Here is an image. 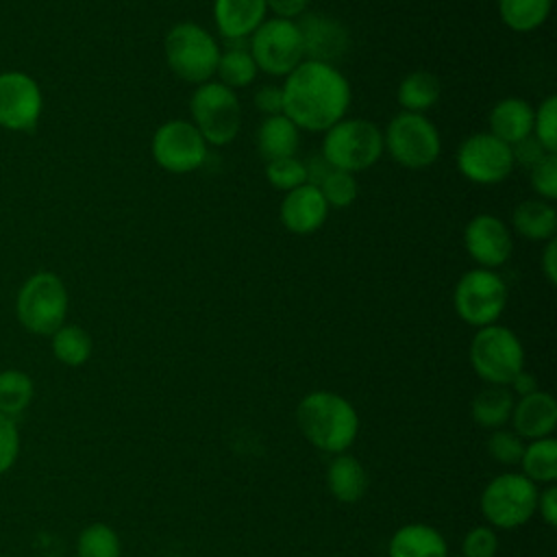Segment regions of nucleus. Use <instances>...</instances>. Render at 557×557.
<instances>
[{"mask_svg": "<svg viewBox=\"0 0 557 557\" xmlns=\"http://www.w3.org/2000/svg\"><path fill=\"white\" fill-rule=\"evenodd\" d=\"M20 453V435L17 426L11 418L0 413V474L7 472Z\"/></svg>", "mask_w": 557, "mask_h": 557, "instance_id": "nucleus-39", "label": "nucleus"}, {"mask_svg": "<svg viewBox=\"0 0 557 557\" xmlns=\"http://www.w3.org/2000/svg\"><path fill=\"white\" fill-rule=\"evenodd\" d=\"M383 152V135L368 120H339L324 131L322 159L344 172H361L379 161Z\"/></svg>", "mask_w": 557, "mask_h": 557, "instance_id": "nucleus-3", "label": "nucleus"}, {"mask_svg": "<svg viewBox=\"0 0 557 557\" xmlns=\"http://www.w3.org/2000/svg\"><path fill=\"white\" fill-rule=\"evenodd\" d=\"M440 98V81L435 74L418 70L403 78L398 87V102L405 111L422 113L431 109Z\"/></svg>", "mask_w": 557, "mask_h": 557, "instance_id": "nucleus-28", "label": "nucleus"}, {"mask_svg": "<svg viewBox=\"0 0 557 557\" xmlns=\"http://www.w3.org/2000/svg\"><path fill=\"white\" fill-rule=\"evenodd\" d=\"M265 176L274 189L292 191L307 183V165L296 157L274 159V161H268Z\"/></svg>", "mask_w": 557, "mask_h": 557, "instance_id": "nucleus-35", "label": "nucleus"}, {"mask_svg": "<svg viewBox=\"0 0 557 557\" xmlns=\"http://www.w3.org/2000/svg\"><path fill=\"white\" fill-rule=\"evenodd\" d=\"M191 124L202 139L213 146H224L235 139L242 126V107L235 91L222 83L207 81L198 85L189 102Z\"/></svg>", "mask_w": 557, "mask_h": 557, "instance_id": "nucleus-8", "label": "nucleus"}, {"mask_svg": "<svg viewBox=\"0 0 557 557\" xmlns=\"http://www.w3.org/2000/svg\"><path fill=\"white\" fill-rule=\"evenodd\" d=\"M385 148L392 159L409 170L429 168L442 150L435 124L422 113L403 111L385 128Z\"/></svg>", "mask_w": 557, "mask_h": 557, "instance_id": "nucleus-9", "label": "nucleus"}, {"mask_svg": "<svg viewBox=\"0 0 557 557\" xmlns=\"http://www.w3.org/2000/svg\"><path fill=\"white\" fill-rule=\"evenodd\" d=\"M283 113L305 131H329L344 120L350 104V87L331 63L300 61L281 87Z\"/></svg>", "mask_w": 557, "mask_h": 557, "instance_id": "nucleus-1", "label": "nucleus"}, {"mask_svg": "<svg viewBox=\"0 0 557 557\" xmlns=\"http://www.w3.org/2000/svg\"><path fill=\"white\" fill-rule=\"evenodd\" d=\"M457 315L470 326L494 324L507 305V287L503 278L487 270L476 268L466 272L453 294Z\"/></svg>", "mask_w": 557, "mask_h": 557, "instance_id": "nucleus-10", "label": "nucleus"}, {"mask_svg": "<svg viewBox=\"0 0 557 557\" xmlns=\"http://www.w3.org/2000/svg\"><path fill=\"white\" fill-rule=\"evenodd\" d=\"M531 187L546 200L557 198V157L546 152L531 165Z\"/></svg>", "mask_w": 557, "mask_h": 557, "instance_id": "nucleus-38", "label": "nucleus"}, {"mask_svg": "<svg viewBox=\"0 0 557 557\" xmlns=\"http://www.w3.org/2000/svg\"><path fill=\"white\" fill-rule=\"evenodd\" d=\"M542 270H544L548 283H557V242H555V237L548 239V244L544 248Z\"/></svg>", "mask_w": 557, "mask_h": 557, "instance_id": "nucleus-44", "label": "nucleus"}, {"mask_svg": "<svg viewBox=\"0 0 557 557\" xmlns=\"http://www.w3.org/2000/svg\"><path fill=\"white\" fill-rule=\"evenodd\" d=\"M459 557H461V555H459Z\"/></svg>", "mask_w": 557, "mask_h": 557, "instance_id": "nucleus-46", "label": "nucleus"}, {"mask_svg": "<svg viewBox=\"0 0 557 557\" xmlns=\"http://www.w3.org/2000/svg\"><path fill=\"white\" fill-rule=\"evenodd\" d=\"M326 490L335 500L344 505L361 500L368 492V472L363 463L350 453L333 455L326 466Z\"/></svg>", "mask_w": 557, "mask_h": 557, "instance_id": "nucleus-21", "label": "nucleus"}, {"mask_svg": "<svg viewBox=\"0 0 557 557\" xmlns=\"http://www.w3.org/2000/svg\"><path fill=\"white\" fill-rule=\"evenodd\" d=\"M296 424L305 440L322 453H346L359 433V416L348 398L329 389H315L300 398Z\"/></svg>", "mask_w": 557, "mask_h": 557, "instance_id": "nucleus-2", "label": "nucleus"}, {"mask_svg": "<svg viewBox=\"0 0 557 557\" xmlns=\"http://www.w3.org/2000/svg\"><path fill=\"white\" fill-rule=\"evenodd\" d=\"M67 313V292L52 272L33 274L17 294V318L35 335H52L63 326Z\"/></svg>", "mask_w": 557, "mask_h": 557, "instance_id": "nucleus-7", "label": "nucleus"}, {"mask_svg": "<svg viewBox=\"0 0 557 557\" xmlns=\"http://www.w3.org/2000/svg\"><path fill=\"white\" fill-rule=\"evenodd\" d=\"M309 0H265V7L270 11L276 13V17L283 20H292L296 15H300L307 9Z\"/></svg>", "mask_w": 557, "mask_h": 557, "instance_id": "nucleus-43", "label": "nucleus"}, {"mask_svg": "<svg viewBox=\"0 0 557 557\" xmlns=\"http://www.w3.org/2000/svg\"><path fill=\"white\" fill-rule=\"evenodd\" d=\"M255 107L265 115L283 113V91L276 85H263L255 94Z\"/></svg>", "mask_w": 557, "mask_h": 557, "instance_id": "nucleus-40", "label": "nucleus"}, {"mask_svg": "<svg viewBox=\"0 0 557 557\" xmlns=\"http://www.w3.org/2000/svg\"><path fill=\"white\" fill-rule=\"evenodd\" d=\"M513 392L507 385H485L470 403L472 420L483 429H503L513 409Z\"/></svg>", "mask_w": 557, "mask_h": 557, "instance_id": "nucleus-24", "label": "nucleus"}, {"mask_svg": "<svg viewBox=\"0 0 557 557\" xmlns=\"http://www.w3.org/2000/svg\"><path fill=\"white\" fill-rule=\"evenodd\" d=\"M511 152H513V161L520 159V161L527 163L529 168H531L537 159H542V157L546 154V150L537 144L535 137H527V139L518 141L516 146H511Z\"/></svg>", "mask_w": 557, "mask_h": 557, "instance_id": "nucleus-42", "label": "nucleus"}, {"mask_svg": "<svg viewBox=\"0 0 557 557\" xmlns=\"http://www.w3.org/2000/svg\"><path fill=\"white\" fill-rule=\"evenodd\" d=\"M522 472L535 485H550L557 479V442L555 437H542L524 444L520 457Z\"/></svg>", "mask_w": 557, "mask_h": 557, "instance_id": "nucleus-27", "label": "nucleus"}, {"mask_svg": "<svg viewBox=\"0 0 557 557\" xmlns=\"http://www.w3.org/2000/svg\"><path fill=\"white\" fill-rule=\"evenodd\" d=\"M389 557H448L444 535L424 522H409L394 531L387 542Z\"/></svg>", "mask_w": 557, "mask_h": 557, "instance_id": "nucleus-20", "label": "nucleus"}, {"mask_svg": "<svg viewBox=\"0 0 557 557\" xmlns=\"http://www.w3.org/2000/svg\"><path fill=\"white\" fill-rule=\"evenodd\" d=\"M41 115L39 85L24 72L0 74V124L9 131H33Z\"/></svg>", "mask_w": 557, "mask_h": 557, "instance_id": "nucleus-14", "label": "nucleus"}, {"mask_svg": "<svg viewBox=\"0 0 557 557\" xmlns=\"http://www.w3.org/2000/svg\"><path fill=\"white\" fill-rule=\"evenodd\" d=\"M215 74L226 87H246L257 76V63L246 48V39H228L226 50L220 52Z\"/></svg>", "mask_w": 557, "mask_h": 557, "instance_id": "nucleus-26", "label": "nucleus"}, {"mask_svg": "<svg viewBox=\"0 0 557 557\" xmlns=\"http://www.w3.org/2000/svg\"><path fill=\"white\" fill-rule=\"evenodd\" d=\"M220 48L215 39L202 26L194 22H181L165 35V61L170 70L187 81L202 85L218 67Z\"/></svg>", "mask_w": 557, "mask_h": 557, "instance_id": "nucleus-6", "label": "nucleus"}, {"mask_svg": "<svg viewBox=\"0 0 557 557\" xmlns=\"http://www.w3.org/2000/svg\"><path fill=\"white\" fill-rule=\"evenodd\" d=\"M463 244L468 255L481 268L503 265L511 255V235L503 220L490 213L474 215L463 231Z\"/></svg>", "mask_w": 557, "mask_h": 557, "instance_id": "nucleus-15", "label": "nucleus"}, {"mask_svg": "<svg viewBox=\"0 0 557 557\" xmlns=\"http://www.w3.org/2000/svg\"><path fill=\"white\" fill-rule=\"evenodd\" d=\"M550 7L553 0H498L500 20L516 33H529L542 26Z\"/></svg>", "mask_w": 557, "mask_h": 557, "instance_id": "nucleus-29", "label": "nucleus"}, {"mask_svg": "<svg viewBox=\"0 0 557 557\" xmlns=\"http://www.w3.org/2000/svg\"><path fill=\"white\" fill-rule=\"evenodd\" d=\"M298 141V126L285 113L268 115L257 128V148L265 161L294 157Z\"/></svg>", "mask_w": 557, "mask_h": 557, "instance_id": "nucleus-23", "label": "nucleus"}, {"mask_svg": "<svg viewBox=\"0 0 557 557\" xmlns=\"http://www.w3.org/2000/svg\"><path fill=\"white\" fill-rule=\"evenodd\" d=\"M511 146L494 137L492 133H476L461 141L457 150L459 172L479 185L500 183L513 170Z\"/></svg>", "mask_w": 557, "mask_h": 557, "instance_id": "nucleus-13", "label": "nucleus"}, {"mask_svg": "<svg viewBox=\"0 0 557 557\" xmlns=\"http://www.w3.org/2000/svg\"><path fill=\"white\" fill-rule=\"evenodd\" d=\"M498 550V537L494 527H472L461 542V557H494Z\"/></svg>", "mask_w": 557, "mask_h": 557, "instance_id": "nucleus-37", "label": "nucleus"}, {"mask_svg": "<svg viewBox=\"0 0 557 557\" xmlns=\"http://www.w3.org/2000/svg\"><path fill=\"white\" fill-rule=\"evenodd\" d=\"M533 133L537 144L555 154L557 152V98L548 96L535 111H533Z\"/></svg>", "mask_w": 557, "mask_h": 557, "instance_id": "nucleus-36", "label": "nucleus"}, {"mask_svg": "<svg viewBox=\"0 0 557 557\" xmlns=\"http://www.w3.org/2000/svg\"><path fill=\"white\" fill-rule=\"evenodd\" d=\"M298 30L302 37L305 57L311 61L331 63L348 46V35H346L344 26L324 15H307L298 24Z\"/></svg>", "mask_w": 557, "mask_h": 557, "instance_id": "nucleus-18", "label": "nucleus"}, {"mask_svg": "<svg viewBox=\"0 0 557 557\" xmlns=\"http://www.w3.org/2000/svg\"><path fill=\"white\" fill-rule=\"evenodd\" d=\"M33 400V381L20 370L0 372V413L13 418Z\"/></svg>", "mask_w": 557, "mask_h": 557, "instance_id": "nucleus-31", "label": "nucleus"}, {"mask_svg": "<svg viewBox=\"0 0 557 557\" xmlns=\"http://www.w3.org/2000/svg\"><path fill=\"white\" fill-rule=\"evenodd\" d=\"M318 189L320 194L324 196L326 205L329 207H348L352 205V200L357 198V181L350 172H344V170H335L331 168L324 178L318 183Z\"/></svg>", "mask_w": 557, "mask_h": 557, "instance_id": "nucleus-33", "label": "nucleus"}, {"mask_svg": "<svg viewBox=\"0 0 557 557\" xmlns=\"http://www.w3.org/2000/svg\"><path fill=\"white\" fill-rule=\"evenodd\" d=\"M329 213V205L318 185L305 183L285 194L281 202V222L296 235H309L318 231Z\"/></svg>", "mask_w": 557, "mask_h": 557, "instance_id": "nucleus-16", "label": "nucleus"}, {"mask_svg": "<svg viewBox=\"0 0 557 557\" xmlns=\"http://www.w3.org/2000/svg\"><path fill=\"white\" fill-rule=\"evenodd\" d=\"M509 422L527 442L550 437L557 426V403L548 392L535 389L513 403Z\"/></svg>", "mask_w": 557, "mask_h": 557, "instance_id": "nucleus-17", "label": "nucleus"}, {"mask_svg": "<svg viewBox=\"0 0 557 557\" xmlns=\"http://www.w3.org/2000/svg\"><path fill=\"white\" fill-rule=\"evenodd\" d=\"M78 557H120L122 544L120 535L104 522H94L85 527L76 542Z\"/></svg>", "mask_w": 557, "mask_h": 557, "instance_id": "nucleus-32", "label": "nucleus"}, {"mask_svg": "<svg viewBox=\"0 0 557 557\" xmlns=\"http://www.w3.org/2000/svg\"><path fill=\"white\" fill-rule=\"evenodd\" d=\"M248 50L257 63V70L272 76H287L300 61H305L298 24L283 17L265 20L252 33Z\"/></svg>", "mask_w": 557, "mask_h": 557, "instance_id": "nucleus-11", "label": "nucleus"}, {"mask_svg": "<svg viewBox=\"0 0 557 557\" xmlns=\"http://www.w3.org/2000/svg\"><path fill=\"white\" fill-rule=\"evenodd\" d=\"M509 385H511V392H516L518 396H527V394H531V392L537 389L535 376L529 374V372H524V370H520V372L511 379Z\"/></svg>", "mask_w": 557, "mask_h": 557, "instance_id": "nucleus-45", "label": "nucleus"}, {"mask_svg": "<svg viewBox=\"0 0 557 557\" xmlns=\"http://www.w3.org/2000/svg\"><path fill=\"white\" fill-rule=\"evenodd\" d=\"M470 363L487 385H509L524 370V348L511 329L487 324L470 342Z\"/></svg>", "mask_w": 557, "mask_h": 557, "instance_id": "nucleus-4", "label": "nucleus"}, {"mask_svg": "<svg viewBox=\"0 0 557 557\" xmlns=\"http://www.w3.org/2000/svg\"><path fill=\"white\" fill-rule=\"evenodd\" d=\"M265 0H215L213 2V20L224 37L228 39H246L265 22Z\"/></svg>", "mask_w": 557, "mask_h": 557, "instance_id": "nucleus-19", "label": "nucleus"}, {"mask_svg": "<svg viewBox=\"0 0 557 557\" xmlns=\"http://www.w3.org/2000/svg\"><path fill=\"white\" fill-rule=\"evenodd\" d=\"M490 133L516 146L518 141L533 135V109L522 98H503L490 111Z\"/></svg>", "mask_w": 557, "mask_h": 557, "instance_id": "nucleus-22", "label": "nucleus"}, {"mask_svg": "<svg viewBox=\"0 0 557 557\" xmlns=\"http://www.w3.org/2000/svg\"><path fill=\"white\" fill-rule=\"evenodd\" d=\"M487 455L500 466H516L520 463L524 440L513 429H494L485 442Z\"/></svg>", "mask_w": 557, "mask_h": 557, "instance_id": "nucleus-34", "label": "nucleus"}, {"mask_svg": "<svg viewBox=\"0 0 557 557\" xmlns=\"http://www.w3.org/2000/svg\"><path fill=\"white\" fill-rule=\"evenodd\" d=\"M535 513H540V518H542L548 527H555V524H557V487H555V483L544 485V490H537Z\"/></svg>", "mask_w": 557, "mask_h": 557, "instance_id": "nucleus-41", "label": "nucleus"}, {"mask_svg": "<svg viewBox=\"0 0 557 557\" xmlns=\"http://www.w3.org/2000/svg\"><path fill=\"white\" fill-rule=\"evenodd\" d=\"M513 228L533 242H548L555 237L557 211L546 200H524L513 211Z\"/></svg>", "mask_w": 557, "mask_h": 557, "instance_id": "nucleus-25", "label": "nucleus"}, {"mask_svg": "<svg viewBox=\"0 0 557 557\" xmlns=\"http://www.w3.org/2000/svg\"><path fill=\"white\" fill-rule=\"evenodd\" d=\"M150 148L154 161L172 174L194 172L207 159V141L198 128L185 120H170L161 124L152 135Z\"/></svg>", "mask_w": 557, "mask_h": 557, "instance_id": "nucleus-12", "label": "nucleus"}, {"mask_svg": "<svg viewBox=\"0 0 557 557\" xmlns=\"http://www.w3.org/2000/svg\"><path fill=\"white\" fill-rule=\"evenodd\" d=\"M52 352L65 366H83L91 357V337L76 324H63L52 333Z\"/></svg>", "mask_w": 557, "mask_h": 557, "instance_id": "nucleus-30", "label": "nucleus"}, {"mask_svg": "<svg viewBox=\"0 0 557 557\" xmlns=\"http://www.w3.org/2000/svg\"><path fill=\"white\" fill-rule=\"evenodd\" d=\"M537 485L520 472L494 476L481 492L479 507L490 527L518 529L535 516Z\"/></svg>", "mask_w": 557, "mask_h": 557, "instance_id": "nucleus-5", "label": "nucleus"}]
</instances>
